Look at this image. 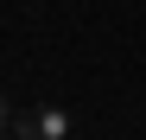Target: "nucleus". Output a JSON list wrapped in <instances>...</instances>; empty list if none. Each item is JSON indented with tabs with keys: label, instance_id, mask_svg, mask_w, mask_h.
Listing matches in <instances>:
<instances>
[{
	"label": "nucleus",
	"instance_id": "f257e3e1",
	"mask_svg": "<svg viewBox=\"0 0 146 140\" xmlns=\"http://www.w3.org/2000/svg\"><path fill=\"white\" fill-rule=\"evenodd\" d=\"M76 115L64 102H38V108H13V140H70Z\"/></svg>",
	"mask_w": 146,
	"mask_h": 140
}]
</instances>
